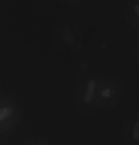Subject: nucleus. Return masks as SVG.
Here are the masks:
<instances>
[{"label":"nucleus","instance_id":"1","mask_svg":"<svg viewBox=\"0 0 139 145\" xmlns=\"http://www.w3.org/2000/svg\"><path fill=\"white\" fill-rule=\"evenodd\" d=\"M101 76L98 72H89L83 74L78 82L76 101L80 109L86 114H90L97 108V89Z\"/></svg>","mask_w":139,"mask_h":145},{"label":"nucleus","instance_id":"2","mask_svg":"<svg viewBox=\"0 0 139 145\" xmlns=\"http://www.w3.org/2000/svg\"><path fill=\"white\" fill-rule=\"evenodd\" d=\"M124 93L125 89L119 80L114 77L102 75L97 89V108L103 109H112L115 108L121 103Z\"/></svg>","mask_w":139,"mask_h":145},{"label":"nucleus","instance_id":"3","mask_svg":"<svg viewBox=\"0 0 139 145\" xmlns=\"http://www.w3.org/2000/svg\"><path fill=\"white\" fill-rule=\"evenodd\" d=\"M122 138L125 145H139V110L130 113L125 118Z\"/></svg>","mask_w":139,"mask_h":145},{"label":"nucleus","instance_id":"4","mask_svg":"<svg viewBox=\"0 0 139 145\" xmlns=\"http://www.w3.org/2000/svg\"><path fill=\"white\" fill-rule=\"evenodd\" d=\"M124 13L130 25L139 33V0H126Z\"/></svg>","mask_w":139,"mask_h":145},{"label":"nucleus","instance_id":"5","mask_svg":"<svg viewBox=\"0 0 139 145\" xmlns=\"http://www.w3.org/2000/svg\"><path fill=\"white\" fill-rule=\"evenodd\" d=\"M63 1L77 8H86L92 5L95 2V0H63Z\"/></svg>","mask_w":139,"mask_h":145},{"label":"nucleus","instance_id":"6","mask_svg":"<svg viewBox=\"0 0 139 145\" xmlns=\"http://www.w3.org/2000/svg\"><path fill=\"white\" fill-rule=\"evenodd\" d=\"M13 108H11V106H7V108H1L0 109V121L6 118H8L9 116H11L13 114Z\"/></svg>","mask_w":139,"mask_h":145},{"label":"nucleus","instance_id":"7","mask_svg":"<svg viewBox=\"0 0 139 145\" xmlns=\"http://www.w3.org/2000/svg\"><path fill=\"white\" fill-rule=\"evenodd\" d=\"M134 54H135V56H136V59L139 61V40L136 42V44L134 46Z\"/></svg>","mask_w":139,"mask_h":145}]
</instances>
